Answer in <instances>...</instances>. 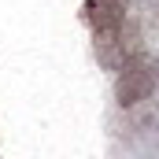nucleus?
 Masks as SVG:
<instances>
[]
</instances>
